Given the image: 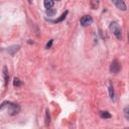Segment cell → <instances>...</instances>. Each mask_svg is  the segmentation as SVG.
Segmentation results:
<instances>
[{
  "label": "cell",
  "mask_w": 129,
  "mask_h": 129,
  "mask_svg": "<svg viewBox=\"0 0 129 129\" xmlns=\"http://www.w3.org/2000/svg\"><path fill=\"white\" fill-rule=\"evenodd\" d=\"M53 1H54V0H53ZM55 1H60V0H55Z\"/></svg>",
  "instance_id": "18"
},
{
  "label": "cell",
  "mask_w": 129,
  "mask_h": 129,
  "mask_svg": "<svg viewBox=\"0 0 129 129\" xmlns=\"http://www.w3.org/2000/svg\"><path fill=\"white\" fill-rule=\"evenodd\" d=\"M90 4H91V7L93 9H97L99 7V5H100V1L99 0H91Z\"/></svg>",
  "instance_id": "12"
},
{
  "label": "cell",
  "mask_w": 129,
  "mask_h": 129,
  "mask_svg": "<svg viewBox=\"0 0 129 129\" xmlns=\"http://www.w3.org/2000/svg\"><path fill=\"white\" fill-rule=\"evenodd\" d=\"M80 22H81L82 26H88V25H90L93 22V17L90 16V15H85V16H83L81 18Z\"/></svg>",
  "instance_id": "4"
},
{
  "label": "cell",
  "mask_w": 129,
  "mask_h": 129,
  "mask_svg": "<svg viewBox=\"0 0 129 129\" xmlns=\"http://www.w3.org/2000/svg\"><path fill=\"white\" fill-rule=\"evenodd\" d=\"M113 4L119 9V10H122V11H125L127 8H126V4L124 2V0H112Z\"/></svg>",
  "instance_id": "5"
},
{
  "label": "cell",
  "mask_w": 129,
  "mask_h": 129,
  "mask_svg": "<svg viewBox=\"0 0 129 129\" xmlns=\"http://www.w3.org/2000/svg\"><path fill=\"white\" fill-rule=\"evenodd\" d=\"M52 42H53V40H52V39H50V40H49V42H47V43H46L45 48H47V49H48V48H50V47H51V45H52Z\"/></svg>",
  "instance_id": "17"
},
{
  "label": "cell",
  "mask_w": 129,
  "mask_h": 129,
  "mask_svg": "<svg viewBox=\"0 0 129 129\" xmlns=\"http://www.w3.org/2000/svg\"><path fill=\"white\" fill-rule=\"evenodd\" d=\"M50 122V117H49V111L48 109H46V115H45V124L48 125Z\"/></svg>",
  "instance_id": "15"
},
{
  "label": "cell",
  "mask_w": 129,
  "mask_h": 129,
  "mask_svg": "<svg viewBox=\"0 0 129 129\" xmlns=\"http://www.w3.org/2000/svg\"><path fill=\"white\" fill-rule=\"evenodd\" d=\"M109 95H110V99L112 101H114L115 100V93H114V89H113L112 85L109 86Z\"/></svg>",
  "instance_id": "11"
},
{
  "label": "cell",
  "mask_w": 129,
  "mask_h": 129,
  "mask_svg": "<svg viewBox=\"0 0 129 129\" xmlns=\"http://www.w3.org/2000/svg\"><path fill=\"white\" fill-rule=\"evenodd\" d=\"M0 110H7L9 112V114L11 116L17 114L19 111H20V107L17 105V104H14L12 102H9V101H4L1 105H0Z\"/></svg>",
  "instance_id": "1"
},
{
  "label": "cell",
  "mask_w": 129,
  "mask_h": 129,
  "mask_svg": "<svg viewBox=\"0 0 129 129\" xmlns=\"http://www.w3.org/2000/svg\"><path fill=\"white\" fill-rule=\"evenodd\" d=\"M128 110H129V108H128V107H126V108L124 109V114H125V118H126L127 120H129V115H128Z\"/></svg>",
  "instance_id": "16"
},
{
  "label": "cell",
  "mask_w": 129,
  "mask_h": 129,
  "mask_svg": "<svg viewBox=\"0 0 129 129\" xmlns=\"http://www.w3.org/2000/svg\"><path fill=\"white\" fill-rule=\"evenodd\" d=\"M53 4H54V1L53 0H44L43 1V6H44L45 9L52 8L53 7Z\"/></svg>",
  "instance_id": "7"
},
{
  "label": "cell",
  "mask_w": 129,
  "mask_h": 129,
  "mask_svg": "<svg viewBox=\"0 0 129 129\" xmlns=\"http://www.w3.org/2000/svg\"><path fill=\"white\" fill-rule=\"evenodd\" d=\"M120 69H121V67H120L118 60L117 59H114L111 62V64H110V72L112 74H118L120 72Z\"/></svg>",
  "instance_id": "3"
},
{
  "label": "cell",
  "mask_w": 129,
  "mask_h": 129,
  "mask_svg": "<svg viewBox=\"0 0 129 129\" xmlns=\"http://www.w3.org/2000/svg\"><path fill=\"white\" fill-rule=\"evenodd\" d=\"M3 76H4V80H5V85H7L8 84V80H9V76H8V71H7L6 67L3 68Z\"/></svg>",
  "instance_id": "10"
},
{
  "label": "cell",
  "mask_w": 129,
  "mask_h": 129,
  "mask_svg": "<svg viewBox=\"0 0 129 129\" xmlns=\"http://www.w3.org/2000/svg\"><path fill=\"white\" fill-rule=\"evenodd\" d=\"M68 13H69V11H64L61 15H60V17H58L56 20H53V21H51V22H54V23H58V22H60V21H62L66 17H67V15H68Z\"/></svg>",
  "instance_id": "9"
},
{
  "label": "cell",
  "mask_w": 129,
  "mask_h": 129,
  "mask_svg": "<svg viewBox=\"0 0 129 129\" xmlns=\"http://www.w3.org/2000/svg\"><path fill=\"white\" fill-rule=\"evenodd\" d=\"M56 13V10L54 8H49V9H46V14L48 16H53L54 14Z\"/></svg>",
  "instance_id": "13"
},
{
  "label": "cell",
  "mask_w": 129,
  "mask_h": 129,
  "mask_svg": "<svg viewBox=\"0 0 129 129\" xmlns=\"http://www.w3.org/2000/svg\"><path fill=\"white\" fill-rule=\"evenodd\" d=\"M109 28H110V30L113 32V34L118 39H121V37H122V29H121V27H120V25H119L118 22L112 21L110 23V25H109Z\"/></svg>",
  "instance_id": "2"
},
{
  "label": "cell",
  "mask_w": 129,
  "mask_h": 129,
  "mask_svg": "<svg viewBox=\"0 0 129 129\" xmlns=\"http://www.w3.org/2000/svg\"><path fill=\"white\" fill-rule=\"evenodd\" d=\"M100 116L103 118V119H110L112 116H111V114L108 112V111H100Z\"/></svg>",
  "instance_id": "8"
},
{
  "label": "cell",
  "mask_w": 129,
  "mask_h": 129,
  "mask_svg": "<svg viewBox=\"0 0 129 129\" xmlns=\"http://www.w3.org/2000/svg\"><path fill=\"white\" fill-rule=\"evenodd\" d=\"M19 48H20V45H12V46H10V47H8V49H7V51L11 54V55H13L16 51H18L19 50Z\"/></svg>",
  "instance_id": "6"
},
{
  "label": "cell",
  "mask_w": 129,
  "mask_h": 129,
  "mask_svg": "<svg viewBox=\"0 0 129 129\" xmlns=\"http://www.w3.org/2000/svg\"><path fill=\"white\" fill-rule=\"evenodd\" d=\"M13 85H14L15 87H20V86L22 85V82H21L18 78H14V80H13Z\"/></svg>",
  "instance_id": "14"
}]
</instances>
